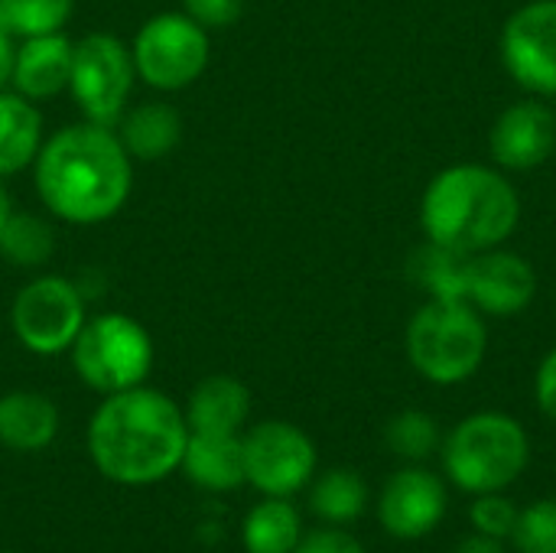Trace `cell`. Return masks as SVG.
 Listing matches in <instances>:
<instances>
[{
    "label": "cell",
    "instance_id": "cell-1",
    "mask_svg": "<svg viewBox=\"0 0 556 553\" xmlns=\"http://www.w3.org/2000/svg\"><path fill=\"white\" fill-rule=\"evenodd\" d=\"M33 183L52 218L101 225L130 199L134 160L114 127L78 121L42 140L33 160Z\"/></svg>",
    "mask_w": 556,
    "mask_h": 553
},
{
    "label": "cell",
    "instance_id": "cell-2",
    "mask_svg": "<svg viewBox=\"0 0 556 553\" xmlns=\"http://www.w3.org/2000/svg\"><path fill=\"white\" fill-rule=\"evenodd\" d=\"M189 424L182 407L147 385L104 394L88 420V456L117 486H153L182 463Z\"/></svg>",
    "mask_w": 556,
    "mask_h": 553
},
{
    "label": "cell",
    "instance_id": "cell-3",
    "mask_svg": "<svg viewBox=\"0 0 556 553\" xmlns=\"http://www.w3.org/2000/svg\"><path fill=\"white\" fill-rule=\"evenodd\" d=\"M521 222V199L502 169L456 163L437 173L420 199V228L427 241L479 254L502 248Z\"/></svg>",
    "mask_w": 556,
    "mask_h": 553
},
{
    "label": "cell",
    "instance_id": "cell-4",
    "mask_svg": "<svg viewBox=\"0 0 556 553\" xmlns=\"http://www.w3.org/2000/svg\"><path fill=\"white\" fill-rule=\"evenodd\" d=\"M446 479L469 495L505 492L531 463V440L521 420L502 411H479L459 420L440 443Z\"/></svg>",
    "mask_w": 556,
    "mask_h": 553
},
{
    "label": "cell",
    "instance_id": "cell-5",
    "mask_svg": "<svg viewBox=\"0 0 556 553\" xmlns=\"http://www.w3.org/2000/svg\"><path fill=\"white\" fill-rule=\"evenodd\" d=\"M404 349L420 378L450 388L482 368L489 329L482 313L466 300H427L407 323Z\"/></svg>",
    "mask_w": 556,
    "mask_h": 553
},
{
    "label": "cell",
    "instance_id": "cell-6",
    "mask_svg": "<svg viewBox=\"0 0 556 553\" xmlns=\"http://www.w3.org/2000/svg\"><path fill=\"white\" fill-rule=\"evenodd\" d=\"M75 375L98 394H117L147 381L153 368V339L127 313L88 316L68 349Z\"/></svg>",
    "mask_w": 556,
    "mask_h": 553
},
{
    "label": "cell",
    "instance_id": "cell-7",
    "mask_svg": "<svg viewBox=\"0 0 556 553\" xmlns=\"http://www.w3.org/2000/svg\"><path fill=\"white\" fill-rule=\"evenodd\" d=\"M137 78L153 91H182L202 78L212 59L208 29L189 20L182 10L150 16L130 42Z\"/></svg>",
    "mask_w": 556,
    "mask_h": 553
},
{
    "label": "cell",
    "instance_id": "cell-8",
    "mask_svg": "<svg viewBox=\"0 0 556 553\" xmlns=\"http://www.w3.org/2000/svg\"><path fill=\"white\" fill-rule=\"evenodd\" d=\"M88 319L85 293L62 274L26 280L10 303V329L33 355H62L78 339Z\"/></svg>",
    "mask_w": 556,
    "mask_h": 553
},
{
    "label": "cell",
    "instance_id": "cell-9",
    "mask_svg": "<svg viewBox=\"0 0 556 553\" xmlns=\"http://www.w3.org/2000/svg\"><path fill=\"white\" fill-rule=\"evenodd\" d=\"M137 81L134 55L124 39L114 33H85L72 46V75L68 91L81 108L85 121L114 127L130 104V91Z\"/></svg>",
    "mask_w": 556,
    "mask_h": 553
},
{
    "label": "cell",
    "instance_id": "cell-10",
    "mask_svg": "<svg viewBox=\"0 0 556 553\" xmlns=\"http://www.w3.org/2000/svg\"><path fill=\"white\" fill-rule=\"evenodd\" d=\"M244 482L264 499H290L313 482L316 443L306 430L287 420H264L241 437Z\"/></svg>",
    "mask_w": 556,
    "mask_h": 553
},
{
    "label": "cell",
    "instance_id": "cell-11",
    "mask_svg": "<svg viewBox=\"0 0 556 553\" xmlns=\"http://www.w3.org/2000/svg\"><path fill=\"white\" fill-rule=\"evenodd\" d=\"M502 62L508 75L544 98L556 95V0L518 7L502 29Z\"/></svg>",
    "mask_w": 556,
    "mask_h": 553
},
{
    "label": "cell",
    "instance_id": "cell-12",
    "mask_svg": "<svg viewBox=\"0 0 556 553\" xmlns=\"http://www.w3.org/2000/svg\"><path fill=\"white\" fill-rule=\"evenodd\" d=\"M446 508H450L446 482L424 466L397 469L378 495V521L397 541L427 538L430 531L440 528Z\"/></svg>",
    "mask_w": 556,
    "mask_h": 553
},
{
    "label": "cell",
    "instance_id": "cell-13",
    "mask_svg": "<svg viewBox=\"0 0 556 553\" xmlns=\"http://www.w3.org/2000/svg\"><path fill=\"white\" fill-rule=\"evenodd\" d=\"M538 297V274L528 257L489 248L469 254L466 271V303H472L485 316H518Z\"/></svg>",
    "mask_w": 556,
    "mask_h": 553
},
{
    "label": "cell",
    "instance_id": "cell-14",
    "mask_svg": "<svg viewBox=\"0 0 556 553\" xmlns=\"http://www.w3.org/2000/svg\"><path fill=\"white\" fill-rule=\"evenodd\" d=\"M492 160L502 169H534L556 150V114L544 101H518L498 114L489 134Z\"/></svg>",
    "mask_w": 556,
    "mask_h": 553
},
{
    "label": "cell",
    "instance_id": "cell-15",
    "mask_svg": "<svg viewBox=\"0 0 556 553\" xmlns=\"http://www.w3.org/2000/svg\"><path fill=\"white\" fill-rule=\"evenodd\" d=\"M72 39L65 33H46L20 39L13 52L10 88L29 101H46L68 91L72 75Z\"/></svg>",
    "mask_w": 556,
    "mask_h": 553
},
{
    "label": "cell",
    "instance_id": "cell-16",
    "mask_svg": "<svg viewBox=\"0 0 556 553\" xmlns=\"http://www.w3.org/2000/svg\"><path fill=\"white\" fill-rule=\"evenodd\" d=\"M179 469L202 492H235L244 486V450L241 433H205L189 430Z\"/></svg>",
    "mask_w": 556,
    "mask_h": 553
},
{
    "label": "cell",
    "instance_id": "cell-17",
    "mask_svg": "<svg viewBox=\"0 0 556 553\" xmlns=\"http://www.w3.org/2000/svg\"><path fill=\"white\" fill-rule=\"evenodd\" d=\"M130 160L156 163L169 156L182 140V114L169 101H140L121 114L114 124Z\"/></svg>",
    "mask_w": 556,
    "mask_h": 553
},
{
    "label": "cell",
    "instance_id": "cell-18",
    "mask_svg": "<svg viewBox=\"0 0 556 553\" xmlns=\"http://www.w3.org/2000/svg\"><path fill=\"white\" fill-rule=\"evenodd\" d=\"M182 414L189 430L241 433L251 414V391L231 375H208L192 388Z\"/></svg>",
    "mask_w": 556,
    "mask_h": 553
},
{
    "label": "cell",
    "instance_id": "cell-19",
    "mask_svg": "<svg viewBox=\"0 0 556 553\" xmlns=\"http://www.w3.org/2000/svg\"><path fill=\"white\" fill-rule=\"evenodd\" d=\"M59 433V407L39 391H10L0 398V447L39 453Z\"/></svg>",
    "mask_w": 556,
    "mask_h": 553
},
{
    "label": "cell",
    "instance_id": "cell-20",
    "mask_svg": "<svg viewBox=\"0 0 556 553\" xmlns=\"http://www.w3.org/2000/svg\"><path fill=\"white\" fill-rule=\"evenodd\" d=\"M42 140V114L36 101L16 95L13 88L0 91V179L33 166Z\"/></svg>",
    "mask_w": 556,
    "mask_h": 553
},
{
    "label": "cell",
    "instance_id": "cell-21",
    "mask_svg": "<svg viewBox=\"0 0 556 553\" xmlns=\"http://www.w3.org/2000/svg\"><path fill=\"white\" fill-rule=\"evenodd\" d=\"M300 538L303 521L290 499H264L248 512L241 525V541L248 553H293Z\"/></svg>",
    "mask_w": 556,
    "mask_h": 553
},
{
    "label": "cell",
    "instance_id": "cell-22",
    "mask_svg": "<svg viewBox=\"0 0 556 553\" xmlns=\"http://www.w3.org/2000/svg\"><path fill=\"white\" fill-rule=\"evenodd\" d=\"M309 508L326 525H352L368 508V482L355 469H329L313 482Z\"/></svg>",
    "mask_w": 556,
    "mask_h": 553
},
{
    "label": "cell",
    "instance_id": "cell-23",
    "mask_svg": "<svg viewBox=\"0 0 556 553\" xmlns=\"http://www.w3.org/2000/svg\"><path fill=\"white\" fill-rule=\"evenodd\" d=\"M466 271L469 254L427 241L410 257V277L430 300H466Z\"/></svg>",
    "mask_w": 556,
    "mask_h": 553
},
{
    "label": "cell",
    "instance_id": "cell-24",
    "mask_svg": "<svg viewBox=\"0 0 556 553\" xmlns=\"http://www.w3.org/2000/svg\"><path fill=\"white\" fill-rule=\"evenodd\" d=\"M0 254L20 271H39L55 254V228L36 212H10L0 231Z\"/></svg>",
    "mask_w": 556,
    "mask_h": 553
},
{
    "label": "cell",
    "instance_id": "cell-25",
    "mask_svg": "<svg viewBox=\"0 0 556 553\" xmlns=\"http://www.w3.org/2000/svg\"><path fill=\"white\" fill-rule=\"evenodd\" d=\"M75 0H0V29L20 39L62 33Z\"/></svg>",
    "mask_w": 556,
    "mask_h": 553
},
{
    "label": "cell",
    "instance_id": "cell-26",
    "mask_svg": "<svg viewBox=\"0 0 556 553\" xmlns=\"http://www.w3.org/2000/svg\"><path fill=\"white\" fill-rule=\"evenodd\" d=\"M384 443L397 460L407 463H424L427 456H433L443 443V430L440 424L424 414V411H401L388 420L384 427Z\"/></svg>",
    "mask_w": 556,
    "mask_h": 553
},
{
    "label": "cell",
    "instance_id": "cell-27",
    "mask_svg": "<svg viewBox=\"0 0 556 553\" xmlns=\"http://www.w3.org/2000/svg\"><path fill=\"white\" fill-rule=\"evenodd\" d=\"M511 541L518 553H556V499H541L521 508Z\"/></svg>",
    "mask_w": 556,
    "mask_h": 553
},
{
    "label": "cell",
    "instance_id": "cell-28",
    "mask_svg": "<svg viewBox=\"0 0 556 553\" xmlns=\"http://www.w3.org/2000/svg\"><path fill=\"white\" fill-rule=\"evenodd\" d=\"M521 508L505 495V492H485L476 495V502L469 505V525L472 531L495 538V541H508L515 535Z\"/></svg>",
    "mask_w": 556,
    "mask_h": 553
},
{
    "label": "cell",
    "instance_id": "cell-29",
    "mask_svg": "<svg viewBox=\"0 0 556 553\" xmlns=\"http://www.w3.org/2000/svg\"><path fill=\"white\" fill-rule=\"evenodd\" d=\"M182 13L195 20L202 29H228L241 20L244 0H182Z\"/></svg>",
    "mask_w": 556,
    "mask_h": 553
},
{
    "label": "cell",
    "instance_id": "cell-30",
    "mask_svg": "<svg viewBox=\"0 0 556 553\" xmlns=\"http://www.w3.org/2000/svg\"><path fill=\"white\" fill-rule=\"evenodd\" d=\"M293 553H365V548H362V541L352 538L349 531L329 525V528H319V531L303 535Z\"/></svg>",
    "mask_w": 556,
    "mask_h": 553
},
{
    "label": "cell",
    "instance_id": "cell-31",
    "mask_svg": "<svg viewBox=\"0 0 556 553\" xmlns=\"http://www.w3.org/2000/svg\"><path fill=\"white\" fill-rule=\"evenodd\" d=\"M534 398H538V407L544 411V417L556 420V345L544 355V362L534 375Z\"/></svg>",
    "mask_w": 556,
    "mask_h": 553
},
{
    "label": "cell",
    "instance_id": "cell-32",
    "mask_svg": "<svg viewBox=\"0 0 556 553\" xmlns=\"http://www.w3.org/2000/svg\"><path fill=\"white\" fill-rule=\"evenodd\" d=\"M450 553H508L505 551V541H495V538H485L479 531L466 535L456 548Z\"/></svg>",
    "mask_w": 556,
    "mask_h": 553
},
{
    "label": "cell",
    "instance_id": "cell-33",
    "mask_svg": "<svg viewBox=\"0 0 556 553\" xmlns=\"http://www.w3.org/2000/svg\"><path fill=\"white\" fill-rule=\"evenodd\" d=\"M13 52H16L13 36L0 29V91H7V88H10V75H13Z\"/></svg>",
    "mask_w": 556,
    "mask_h": 553
},
{
    "label": "cell",
    "instance_id": "cell-34",
    "mask_svg": "<svg viewBox=\"0 0 556 553\" xmlns=\"http://www.w3.org/2000/svg\"><path fill=\"white\" fill-rule=\"evenodd\" d=\"M10 212H13V202H10V192H7V186H3V179H0V231H3V225H7V218H10Z\"/></svg>",
    "mask_w": 556,
    "mask_h": 553
}]
</instances>
